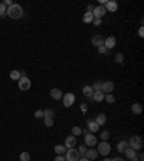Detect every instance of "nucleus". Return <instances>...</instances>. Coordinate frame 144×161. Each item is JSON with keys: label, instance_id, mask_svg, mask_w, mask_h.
Returning a JSON list of instances; mask_svg holds the SVG:
<instances>
[{"label": "nucleus", "instance_id": "f257e3e1", "mask_svg": "<svg viewBox=\"0 0 144 161\" xmlns=\"http://www.w3.org/2000/svg\"><path fill=\"white\" fill-rule=\"evenodd\" d=\"M6 14H7L10 19H20V17H22V14H23V9H22V6H20V4L13 3L10 7H7Z\"/></svg>", "mask_w": 144, "mask_h": 161}, {"label": "nucleus", "instance_id": "f03ea898", "mask_svg": "<svg viewBox=\"0 0 144 161\" xmlns=\"http://www.w3.org/2000/svg\"><path fill=\"white\" fill-rule=\"evenodd\" d=\"M128 147L133 148L134 151H137V150H143V147H144L143 138H141L140 135H134V137H131L130 141H128Z\"/></svg>", "mask_w": 144, "mask_h": 161}, {"label": "nucleus", "instance_id": "7ed1b4c3", "mask_svg": "<svg viewBox=\"0 0 144 161\" xmlns=\"http://www.w3.org/2000/svg\"><path fill=\"white\" fill-rule=\"evenodd\" d=\"M17 83H19V89L20 91H29L30 86H32V82H30V79L28 76H22L20 79L17 80Z\"/></svg>", "mask_w": 144, "mask_h": 161}, {"label": "nucleus", "instance_id": "20e7f679", "mask_svg": "<svg viewBox=\"0 0 144 161\" xmlns=\"http://www.w3.org/2000/svg\"><path fill=\"white\" fill-rule=\"evenodd\" d=\"M79 158L81 157H79L78 150H75V148H68L66 150V155H65V160L66 161H78Z\"/></svg>", "mask_w": 144, "mask_h": 161}, {"label": "nucleus", "instance_id": "39448f33", "mask_svg": "<svg viewBox=\"0 0 144 161\" xmlns=\"http://www.w3.org/2000/svg\"><path fill=\"white\" fill-rule=\"evenodd\" d=\"M97 144H98L97 137H95L94 134L88 132V134L85 135V145H87V147H89V148H92V147H95Z\"/></svg>", "mask_w": 144, "mask_h": 161}, {"label": "nucleus", "instance_id": "423d86ee", "mask_svg": "<svg viewBox=\"0 0 144 161\" xmlns=\"http://www.w3.org/2000/svg\"><path fill=\"white\" fill-rule=\"evenodd\" d=\"M98 154H101V155H108L109 154V151H111V145L108 144L107 141H102L101 144H98Z\"/></svg>", "mask_w": 144, "mask_h": 161}, {"label": "nucleus", "instance_id": "0eeeda50", "mask_svg": "<svg viewBox=\"0 0 144 161\" xmlns=\"http://www.w3.org/2000/svg\"><path fill=\"white\" fill-rule=\"evenodd\" d=\"M62 98H64V107L65 108H71L72 105L75 104V95L71 94V92L66 94V95H64Z\"/></svg>", "mask_w": 144, "mask_h": 161}, {"label": "nucleus", "instance_id": "6e6552de", "mask_svg": "<svg viewBox=\"0 0 144 161\" xmlns=\"http://www.w3.org/2000/svg\"><path fill=\"white\" fill-rule=\"evenodd\" d=\"M105 13H107V10H105L104 6H97V7H94V10H92L94 19H102V16H104Z\"/></svg>", "mask_w": 144, "mask_h": 161}, {"label": "nucleus", "instance_id": "1a4fd4ad", "mask_svg": "<svg viewBox=\"0 0 144 161\" xmlns=\"http://www.w3.org/2000/svg\"><path fill=\"white\" fill-rule=\"evenodd\" d=\"M112 91H114V83H112L111 80L102 82V85H101V92H104V94L107 95V94H112Z\"/></svg>", "mask_w": 144, "mask_h": 161}, {"label": "nucleus", "instance_id": "9d476101", "mask_svg": "<svg viewBox=\"0 0 144 161\" xmlns=\"http://www.w3.org/2000/svg\"><path fill=\"white\" fill-rule=\"evenodd\" d=\"M66 148H75V145H76V137H73V135H68L66 138H65V144H64Z\"/></svg>", "mask_w": 144, "mask_h": 161}, {"label": "nucleus", "instance_id": "9b49d317", "mask_svg": "<svg viewBox=\"0 0 144 161\" xmlns=\"http://www.w3.org/2000/svg\"><path fill=\"white\" fill-rule=\"evenodd\" d=\"M115 45H117V40H115L114 36H108V38L104 39V46L107 47V50H108V49H112Z\"/></svg>", "mask_w": 144, "mask_h": 161}, {"label": "nucleus", "instance_id": "f8f14e48", "mask_svg": "<svg viewBox=\"0 0 144 161\" xmlns=\"http://www.w3.org/2000/svg\"><path fill=\"white\" fill-rule=\"evenodd\" d=\"M104 7H105V10H107V12H112V13H114V12H117L118 4H117V1L109 0V1H107V3H105V6H104Z\"/></svg>", "mask_w": 144, "mask_h": 161}, {"label": "nucleus", "instance_id": "ddd939ff", "mask_svg": "<svg viewBox=\"0 0 144 161\" xmlns=\"http://www.w3.org/2000/svg\"><path fill=\"white\" fill-rule=\"evenodd\" d=\"M91 42H92V45H94V46H97V47L104 46V38H102L101 35H94Z\"/></svg>", "mask_w": 144, "mask_h": 161}, {"label": "nucleus", "instance_id": "4468645a", "mask_svg": "<svg viewBox=\"0 0 144 161\" xmlns=\"http://www.w3.org/2000/svg\"><path fill=\"white\" fill-rule=\"evenodd\" d=\"M62 96H64V94H62V91H61V89H58V88L51 89V98H52V99L58 101V99H61Z\"/></svg>", "mask_w": 144, "mask_h": 161}, {"label": "nucleus", "instance_id": "2eb2a0df", "mask_svg": "<svg viewBox=\"0 0 144 161\" xmlns=\"http://www.w3.org/2000/svg\"><path fill=\"white\" fill-rule=\"evenodd\" d=\"M87 128H88V131H89L91 134H94V132H97V131L100 129V125H98L95 121L89 120L88 121V127H87Z\"/></svg>", "mask_w": 144, "mask_h": 161}, {"label": "nucleus", "instance_id": "dca6fc26", "mask_svg": "<svg viewBox=\"0 0 144 161\" xmlns=\"http://www.w3.org/2000/svg\"><path fill=\"white\" fill-rule=\"evenodd\" d=\"M95 102H101V101H104L105 99V94L104 92H101V91H97V92H94L92 94V96H91Z\"/></svg>", "mask_w": 144, "mask_h": 161}, {"label": "nucleus", "instance_id": "f3484780", "mask_svg": "<svg viewBox=\"0 0 144 161\" xmlns=\"http://www.w3.org/2000/svg\"><path fill=\"white\" fill-rule=\"evenodd\" d=\"M131 111H133V114L140 115V114L143 112V107H141V104H138V102L133 104V105H131Z\"/></svg>", "mask_w": 144, "mask_h": 161}, {"label": "nucleus", "instance_id": "a211bd4d", "mask_svg": "<svg viewBox=\"0 0 144 161\" xmlns=\"http://www.w3.org/2000/svg\"><path fill=\"white\" fill-rule=\"evenodd\" d=\"M85 157H87L88 160H95V158L98 157V151H97V150H92V148H89V150H87V154H85Z\"/></svg>", "mask_w": 144, "mask_h": 161}, {"label": "nucleus", "instance_id": "6ab92c4d", "mask_svg": "<svg viewBox=\"0 0 144 161\" xmlns=\"http://www.w3.org/2000/svg\"><path fill=\"white\" fill-rule=\"evenodd\" d=\"M94 121H95V122L101 127V125H104V124L107 122V117H105V114H102V112H101V114H98V115L95 117V120H94Z\"/></svg>", "mask_w": 144, "mask_h": 161}, {"label": "nucleus", "instance_id": "aec40b11", "mask_svg": "<svg viewBox=\"0 0 144 161\" xmlns=\"http://www.w3.org/2000/svg\"><path fill=\"white\" fill-rule=\"evenodd\" d=\"M82 94H84L87 98H91V96H92V94H94V89H92L89 85H85V86L82 88Z\"/></svg>", "mask_w": 144, "mask_h": 161}, {"label": "nucleus", "instance_id": "412c9836", "mask_svg": "<svg viewBox=\"0 0 144 161\" xmlns=\"http://www.w3.org/2000/svg\"><path fill=\"white\" fill-rule=\"evenodd\" d=\"M127 148H128V141H120V142L117 144V150H118L120 153H124Z\"/></svg>", "mask_w": 144, "mask_h": 161}, {"label": "nucleus", "instance_id": "4be33fe9", "mask_svg": "<svg viewBox=\"0 0 144 161\" xmlns=\"http://www.w3.org/2000/svg\"><path fill=\"white\" fill-rule=\"evenodd\" d=\"M55 153H56L58 155H64V154L66 153V147H65V145L58 144V145H55Z\"/></svg>", "mask_w": 144, "mask_h": 161}, {"label": "nucleus", "instance_id": "5701e85b", "mask_svg": "<svg viewBox=\"0 0 144 161\" xmlns=\"http://www.w3.org/2000/svg\"><path fill=\"white\" fill-rule=\"evenodd\" d=\"M55 117V111L52 108H48L43 111V118H53Z\"/></svg>", "mask_w": 144, "mask_h": 161}, {"label": "nucleus", "instance_id": "b1692460", "mask_svg": "<svg viewBox=\"0 0 144 161\" xmlns=\"http://www.w3.org/2000/svg\"><path fill=\"white\" fill-rule=\"evenodd\" d=\"M82 20H84V23H92V20H94V16H92V13H85L84 14V17H82Z\"/></svg>", "mask_w": 144, "mask_h": 161}, {"label": "nucleus", "instance_id": "393cba45", "mask_svg": "<svg viewBox=\"0 0 144 161\" xmlns=\"http://www.w3.org/2000/svg\"><path fill=\"white\" fill-rule=\"evenodd\" d=\"M124 154H125V157H127L128 160H131V158H133V157L136 155V151H134L133 148H130V147H128V148H127V150L124 151Z\"/></svg>", "mask_w": 144, "mask_h": 161}, {"label": "nucleus", "instance_id": "a878e982", "mask_svg": "<svg viewBox=\"0 0 144 161\" xmlns=\"http://www.w3.org/2000/svg\"><path fill=\"white\" fill-rule=\"evenodd\" d=\"M10 79L19 80V79H20V72H19V71H16V69H15V71H12V72H10Z\"/></svg>", "mask_w": 144, "mask_h": 161}, {"label": "nucleus", "instance_id": "bb28decb", "mask_svg": "<svg viewBox=\"0 0 144 161\" xmlns=\"http://www.w3.org/2000/svg\"><path fill=\"white\" fill-rule=\"evenodd\" d=\"M71 132H72V135H73V137H79V135L82 134V129H81L79 127H72Z\"/></svg>", "mask_w": 144, "mask_h": 161}, {"label": "nucleus", "instance_id": "cd10ccee", "mask_svg": "<svg viewBox=\"0 0 144 161\" xmlns=\"http://www.w3.org/2000/svg\"><path fill=\"white\" fill-rule=\"evenodd\" d=\"M114 59H115V62H117V63H123V62H124V55H123L121 52H118V53H115Z\"/></svg>", "mask_w": 144, "mask_h": 161}, {"label": "nucleus", "instance_id": "c85d7f7f", "mask_svg": "<svg viewBox=\"0 0 144 161\" xmlns=\"http://www.w3.org/2000/svg\"><path fill=\"white\" fill-rule=\"evenodd\" d=\"M101 85H102V82H101V80H95V82H94V85H92L91 88L94 89V92H97V91H101Z\"/></svg>", "mask_w": 144, "mask_h": 161}, {"label": "nucleus", "instance_id": "c756f323", "mask_svg": "<svg viewBox=\"0 0 144 161\" xmlns=\"http://www.w3.org/2000/svg\"><path fill=\"white\" fill-rule=\"evenodd\" d=\"M19 160H20V161H30V155H29V153H20Z\"/></svg>", "mask_w": 144, "mask_h": 161}, {"label": "nucleus", "instance_id": "7c9ffc66", "mask_svg": "<svg viewBox=\"0 0 144 161\" xmlns=\"http://www.w3.org/2000/svg\"><path fill=\"white\" fill-rule=\"evenodd\" d=\"M87 145H81L79 148H78V153H79V157H85V154H87Z\"/></svg>", "mask_w": 144, "mask_h": 161}, {"label": "nucleus", "instance_id": "2f4dec72", "mask_svg": "<svg viewBox=\"0 0 144 161\" xmlns=\"http://www.w3.org/2000/svg\"><path fill=\"white\" fill-rule=\"evenodd\" d=\"M105 101H107L108 104H114V102H115V96H114L112 94H107V95H105Z\"/></svg>", "mask_w": 144, "mask_h": 161}, {"label": "nucleus", "instance_id": "473e14b6", "mask_svg": "<svg viewBox=\"0 0 144 161\" xmlns=\"http://www.w3.org/2000/svg\"><path fill=\"white\" fill-rule=\"evenodd\" d=\"M43 122H45L46 127H52L55 121H53V118H43Z\"/></svg>", "mask_w": 144, "mask_h": 161}, {"label": "nucleus", "instance_id": "72a5a7b5", "mask_svg": "<svg viewBox=\"0 0 144 161\" xmlns=\"http://www.w3.org/2000/svg\"><path fill=\"white\" fill-rule=\"evenodd\" d=\"M6 10H7V7L3 3H0V16H6Z\"/></svg>", "mask_w": 144, "mask_h": 161}, {"label": "nucleus", "instance_id": "f704fd0d", "mask_svg": "<svg viewBox=\"0 0 144 161\" xmlns=\"http://www.w3.org/2000/svg\"><path fill=\"white\" fill-rule=\"evenodd\" d=\"M108 138H109V132H108V131H102V132H101V140H102V141H107Z\"/></svg>", "mask_w": 144, "mask_h": 161}, {"label": "nucleus", "instance_id": "c9c22d12", "mask_svg": "<svg viewBox=\"0 0 144 161\" xmlns=\"http://www.w3.org/2000/svg\"><path fill=\"white\" fill-rule=\"evenodd\" d=\"M97 49H98V53H101V55L107 53V47H105V46H100V47H97Z\"/></svg>", "mask_w": 144, "mask_h": 161}, {"label": "nucleus", "instance_id": "e433bc0d", "mask_svg": "<svg viewBox=\"0 0 144 161\" xmlns=\"http://www.w3.org/2000/svg\"><path fill=\"white\" fill-rule=\"evenodd\" d=\"M35 117L36 118H43V111H42V109H37L35 112Z\"/></svg>", "mask_w": 144, "mask_h": 161}, {"label": "nucleus", "instance_id": "4c0bfd02", "mask_svg": "<svg viewBox=\"0 0 144 161\" xmlns=\"http://www.w3.org/2000/svg\"><path fill=\"white\" fill-rule=\"evenodd\" d=\"M92 23H94L95 26H100V25L102 23V20H101V19H94V20H92Z\"/></svg>", "mask_w": 144, "mask_h": 161}, {"label": "nucleus", "instance_id": "58836bf2", "mask_svg": "<svg viewBox=\"0 0 144 161\" xmlns=\"http://www.w3.org/2000/svg\"><path fill=\"white\" fill-rule=\"evenodd\" d=\"M3 4H4V6H6V7H7V6H9V7H10V6H12V4H13V1H12V0H4V1H3Z\"/></svg>", "mask_w": 144, "mask_h": 161}, {"label": "nucleus", "instance_id": "ea45409f", "mask_svg": "<svg viewBox=\"0 0 144 161\" xmlns=\"http://www.w3.org/2000/svg\"><path fill=\"white\" fill-rule=\"evenodd\" d=\"M55 161H66V160H65L64 155H56V157H55Z\"/></svg>", "mask_w": 144, "mask_h": 161}, {"label": "nucleus", "instance_id": "a19ab883", "mask_svg": "<svg viewBox=\"0 0 144 161\" xmlns=\"http://www.w3.org/2000/svg\"><path fill=\"white\" fill-rule=\"evenodd\" d=\"M92 10H94V6H92V4H88V6H87V12H88V13H92Z\"/></svg>", "mask_w": 144, "mask_h": 161}, {"label": "nucleus", "instance_id": "79ce46f5", "mask_svg": "<svg viewBox=\"0 0 144 161\" xmlns=\"http://www.w3.org/2000/svg\"><path fill=\"white\" fill-rule=\"evenodd\" d=\"M138 36H140V38H143V36H144V29H143V26H141V28L138 29Z\"/></svg>", "mask_w": 144, "mask_h": 161}, {"label": "nucleus", "instance_id": "37998d69", "mask_svg": "<svg viewBox=\"0 0 144 161\" xmlns=\"http://www.w3.org/2000/svg\"><path fill=\"white\" fill-rule=\"evenodd\" d=\"M111 161H124V160H123L121 157H115V158H112Z\"/></svg>", "mask_w": 144, "mask_h": 161}, {"label": "nucleus", "instance_id": "c03bdc74", "mask_svg": "<svg viewBox=\"0 0 144 161\" xmlns=\"http://www.w3.org/2000/svg\"><path fill=\"white\" fill-rule=\"evenodd\" d=\"M78 161H91V160H88L87 157H81V158H79V160H78Z\"/></svg>", "mask_w": 144, "mask_h": 161}, {"label": "nucleus", "instance_id": "a18cd8bd", "mask_svg": "<svg viewBox=\"0 0 144 161\" xmlns=\"http://www.w3.org/2000/svg\"><path fill=\"white\" fill-rule=\"evenodd\" d=\"M82 132H84V135H87V134H88V132H89V131H88V128H85V129H84V131H82Z\"/></svg>", "mask_w": 144, "mask_h": 161}, {"label": "nucleus", "instance_id": "49530a36", "mask_svg": "<svg viewBox=\"0 0 144 161\" xmlns=\"http://www.w3.org/2000/svg\"><path fill=\"white\" fill-rule=\"evenodd\" d=\"M131 161H138V157H137V155H134V157L131 158Z\"/></svg>", "mask_w": 144, "mask_h": 161}, {"label": "nucleus", "instance_id": "de8ad7c7", "mask_svg": "<svg viewBox=\"0 0 144 161\" xmlns=\"http://www.w3.org/2000/svg\"><path fill=\"white\" fill-rule=\"evenodd\" d=\"M104 161H111V160H109V158H105V160H104Z\"/></svg>", "mask_w": 144, "mask_h": 161}]
</instances>
